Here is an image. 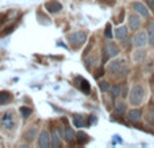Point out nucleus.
<instances>
[{
    "instance_id": "393cba45",
    "label": "nucleus",
    "mask_w": 154,
    "mask_h": 148,
    "mask_svg": "<svg viewBox=\"0 0 154 148\" xmlns=\"http://www.w3.org/2000/svg\"><path fill=\"white\" fill-rule=\"evenodd\" d=\"M99 87H100V90L103 93H107V92H109V89H111V85H109V82H107V81H100L99 82Z\"/></svg>"
},
{
    "instance_id": "f03ea898",
    "label": "nucleus",
    "mask_w": 154,
    "mask_h": 148,
    "mask_svg": "<svg viewBox=\"0 0 154 148\" xmlns=\"http://www.w3.org/2000/svg\"><path fill=\"white\" fill-rule=\"evenodd\" d=\"M108 73L111 75H115L116 78L122 79L128 74V66L126 59H114L108 65Z\"/></svg>"
},
{
    "instance_id": "4be33fe9",
    "label": "nucleus",
    "mask_w": 154,
    "mask_h": 148,
    "mask_svg": "<svg viewBox=\"0 0 154 148\" xmlns=\"http://www.w3.org/2000/svg\"><path fill=\"white\" fill-rule=\"evenodd\" d=\"M37 133H38L37 128H30V129L24 133V139H26L27 141H32L35 138H37Z\"/></svg>"
},
{
    "instance_id": "a211bd4d",
    "label": "nucleus",
    "mask_w": 154,
    "mask_h": 148,
    "mask_svg": "<svg viewBox=\"0 0 154 148\" xmlns=\"http://www.w3.org/2000/svg\"><path fill=\"white\" fill-rule=\"evenodd\" d=\"M75 139H76L75 131H73L70 127H66V128H65V140H66L68 143H72Z\"/></svg>"
},
{
    "instance_id": "0eeeda50",
    "label": "nucleus",
    "mask_w": 154,
    "mask_h": 148,
    "mask_svg": "<svg viewBox=\"0 0 154 148\" xmlns=\"http://www.w3.org/2000/svg\"><path fill=\"white\" fill-rule=\"evenodd\" d=\"M120 53L119 47H118L115 43L112 42H108L106 45V47H104V62L107 61V59L109 58H115V57H118Z\"/></svg>"
},
{
    "instance_id": "9d476101",
    "label": "nucleus",
    "mask_w": 154,
    "mask_h": 148,
    "mask_svg": "<svg viewBox=\"0 0 154 148\" xmlns=\"http://www.w3.org/2000/svg\"><path fill=\"white\" fill-rule=\"evenodd\" d=\"M133 59H134L135 64H143L145 59H146V50H145L143 47L135 50L134 54H133Z\"/></svg>"
},
{
    "instance_id": "9b49d317",
    "label": "nucleus",
    "mask_w": 154,
    "mask_h": 148,
    "mask_svg": "<svg viewBox=\"0 0 154 148\" xmlns=\"http://www.w3.org/2000/svg\"><path fill=\"white\" fill-rule=\"evenodd\" d=\"M2 124L5 129H14V127H15V120H14L12 114L5 113L4 117H3V120H2Z\"/></svg>"
},
{
    "instance_id": "7c9ffc66",
    "label": "nucleus",
    "mask_w": 154,
    "mask_h": 148,
    "mask_svg": "<svg viewBox=\"0 0 154 148\" xmlns=\"http://www.w3.org/2000/svg\"><path fill=\"white\" fill-rule=\"evenodd\" d=\"M99 1H101V3H106V4L112 5V4H115V1H116V0H99Z\"/></svg>"
},
{
    "instance_id": "412c9836",
    "label": "nucleus",
    "mask_w": 154,
    "mask_h": 148,
    "mask_svg": "<svg viewBox=\"0 0 154 148\" xmlns=\"http://www.w3.org/2000/svg\"><path fill=\"white\" fill-rule=\"evenodd\" d=\"M11 93L10 92H0V105H5V104H8L11 101Z\"/></svg>"
},
{
    "instance_id": "6ab92c4d",
    "label": "nucleus",
    "mask_w": 154,
    "mask_h": 148,
    "mask_svg": "<svg viewBox=\"0 0 154 148\" xmlns=\"http://www.w3.org/2000/svg\"><path fill=\"white\" fill-rule=\"evenodd\" d=\"M79 79H80V89H81V92H84L85 94H89V92H91V85H89V82L87 81V79H84V78H81V77H79Z\"/></svg>"
},
{
    "instance_id": "7ed1b4c3",
    "label": "nucleus",
    "mask_w": 154,
    "mask_h": 148,
    "mask_svg": "<svg viewBox=\"0 0 154 148\" xmlns=\"http://www.w3.org/2000/svg\"><path fill=\"white\" fill-rule=\"evenodd\" d=\"M68 40H69L70 46L73 49H79L80 46H82L85 42H87V32L84 31H77V32H73L68 37Z\"/></svg>"
},
{
    "instance_id": "bb28decb",
    "label": "nucleus",
    "mask_w": 154,
    "mask_h": 148,
    "mask_svg": "<svg viewBox=\"0 0 154 148\" xmlns=\"http://www.w3.org/2000/svg\"><path fill=\"white\" fill-rule=\"evenodd\" d=\"M104 34H106V38H108V39H112V32H111V24H107L106 26V31H104Z\"/></svg>"
},
{
    "instance_id": "2f4dec72",
    "label": "nucleus",
    "mask_w": 154,
    "mask_h": 148,
    "mask_svg": "<svg viewBox=\"0 0 154 148\" xmlns=\"http://www.w3.org/2000/svg\"><path fill=\"white\" fill-rule=\"evenodd\" d=\"M150 84L154 85V72H153V74H152V77H150Z\"/></svg>"
},
{
    "instance_id": "39448f33",
    "label": "nucleus",
    "mask_w": 154,
    "mask_h": 148,
    "mask_svg": "<svg viewBox=\"0 0 154 148\" xmlns=\"http://www.w3.org/2000/svg\"><path fill=\"white\" fill-rule=\"evenodd\" d=\"M143 119V109L138 108V106H134L133 109L127 111V120L133 124H138L142 121Z\"/></svg>"
},
{
    "instance_id": "f257e3e1",
    "label": "nucleus",
    "mask_w": 154,
    "mask_h": 148,
    "mask_svg": "<svg viewBox=\"0 0 154 148\" xmlns=\"http://www.w3.org/2000/svg\"><path fill=\"white\" fill-rule=\"evenodd\" d=\"M145 98H146V89L141 84H135L128 92V101L133 106L142 105Z\"/></svg>"
},
{
    "instance_id": "c85d7f7f",
    "label": "nucleus",
    "mask_w": 154,
    "mask_h": 148,
    "mask_svg": "<svg viewBox=\"0 0 154 148\" xmlns=\"http://www.w3.org/2000/svg\"><path fill=\"white\" fill-rule=\"evenodd\" d=\"M15 28V26H11V27H7V28H5V31H3V32H0V37H4V35H7L8 32H11L12 31V30Z\"/></svg>"
},
{
    "instance_id": "cd10ccee",
    "label": "nucleus",
    "mask_w": 154,
    "mask_h": 148,
    "mask_svg": "<svg viewBox=\"0 0 154 148\" xmlns=\"http://www.w3.org/2000/svg\"><path fill=\"white\" fill-rule=\"evenodd\" d=\"M146 5L149 7V10L154 13V0H146Z\"/></svg>"
},
{
    "instance_id": "20e7f679",
    "label": "nucleus",
    "mask_w": 154,
    "mask_h": 148,
    "mask_svg": "<svg viewBox=\"0 0 154 148\" xmlns=\"http://www.w3.org/2000/svg\"><path fill=\"white\" fill-rule=\"evenodd\" d=\"M133 46L137 49L141 47H146L149 45V38H147V32L146 31H138L133 38Z\"/></svg>"
},
{
    "instance_id": "aec40b11",
    "label": "nucleus",
    "mask_w": 154,
    "mask_h": 148,
    "mask_svg": "<svg viewBox=\"0 0 154 148\" xmlns=\"http://www.w3.org/2000/svg\"><path fill=\"white\" fill-rule=\"evenodd\" d=\"M51 146H53V148H58V147H61V140H60L58 133H57V131H56V129L51 131Z\"/></svg>"
},
{
    "instance_id": "1a4fd4ad",
    "label": "nucleus",
    "mask_w": 154,
    "mask_h": 148,
    "mask_svg": "<svg viewBox=\"0 0 154 148\" xmlns=\"http://www.w3.org/2000/svg\"><path fill=\"white\" fill-rule=\"evenodd\" d=\"M38 144L41 148H49L50 147V135L48 131H42L38 138Z\"/></svg>"
},
{
    "instance_id": "5701e85b",
    "label": "nucleus",
    "mask_w": 154,
    "mask_h": 148,
    "mask_svg": "<svg viewBox=\"0 0 154 148\" xmlns=\"http://www.w3.org/2000/svg\"><path fill=\"white\" fill-rule=\"evenodd\" d=\"M73 124H75V127H77V128L85 127V120H84V117L80 116V114H76V116L73 117Z\"/></svg>"
},
{
    "instance_id": "ddd939ff",
    "label": "nucleus",
    "mask_w": 154,
    "mask_h": 148,
    "mask_svg": "<svg viewBox=\"0 0 154 148\" xmlns=\"http://www.w3.org/2000/svg\"><path fill=\"white\" fill-rule=\"evenodd\" d=\"M146 32L149 38V46L154 47V20H149L146 24Z\"/></svg>"
},
{
    "instance_id": "6e6552de",
    "label": "nucleus",
    "mask_w": 154,
    "mask_h": 148,
    "mask_svg": "<svg viewBox=\"0 0 154 148\" xmlns=\"http://www.w3.org/2000/svg\"><path fill=\"white\" fill-rule=\"evenodd\" d=\"M142 26V20H141V15H137V13H131L128 16V28L131 31L137 32Z\"/></svg>"
},
{
    "instance_id": "2eb2a0df",
    "label": "nucleus",
    "mask_w": 154,
    "mask_h": 148,
    "mask_svg": "<svg viewBox=\"0 0 154 148\" xmlns=\"http://www.w3.org/2000/svg\"><path fill=\"white\" fill-rule=\"evenodd\" d=\"M115 38L119 40H123L126 38H128V28L126 26H120L115 30Z\"/></svg>"
},
{
    "instance_id": "c756f323",
    "label": "nucleus",
    "mask_w": 154,
    "mask_h": 148,
    "mask_svg": "<svg viewBox=\"0 0 154 148\" xmlns=\"http://www.w3.org/2000/svg\"><path fill=\"white\" fill-rule=\"evenodd\" d=\"M103 74H104V69H99L97 73H95V78H100Z\"/></svg>"
},
{
    "instance_id": "a878e982",
    "label": "nucleus",
    "mask_w": 154,
    "mask_h": 148,
    "mask_svg": "<svg viewBox=\"0 0 154 148\" xmlns=\"http://www.w3.org/2000/svg\"><path fill=\"white\" fill-rule=\"evenodd\" d=\"M20 113H22V116L26 119V117H29L30 114H31V109L26 108V106H22V108H20Z\"/></svg>"
},
{
    "instance_id": "dca6fc26",
    "label": "nucleus",
    "mask_w": 154,
    "mask_h": 148,
    "mask_svg": "<svg viewBox=\"0 0 154 148\" xmlns=\"http://www.w3.org/2000/svg\"><path fill=\"white\" fill-rule=\"evenodd\" d=\"M145 121L149 125L154 127V105H150L149 108H147L146 113H145Z\"/></svg>"
},
{
    "instance_id": "4468645a",
    "label": "nucleus",
    "mask_w": 154,
    "mask_h": 148,
    "mask_svg": "<svg viewBox=\"0 0 154 148\" xmlns=\"http://www.w3.org/2000/svg\"><path fill=\"white\" fill-rule=\"evenodd\" d=\"M114 113H115V116H118V117H122L127 113V106H126V104L123 102V101H119V102L115 104Z\"/></svg>"
},
{
    "instance_id": "f8f14e48",
    "label": "nucleus",
    "mask_w": 154,
    "mask_h": 148,
    "mask_svg": "<svg viewBox=\"0 0 154 148\" xmlns=\"http://www.w3.org/2000/svg\"><path fill=\"white\" fill-rule=\"evenodd\" d=\"M45 8L49 11V12L56 13V12H60V11H61L62 5H61V3L56 1V0H50V1H48L45 4Z\"/></svg>"
},
{
    "instance_id": "423d86ee",
    "label": "nucleus",
    "mask_w": 154,
    "mask_h": 148,
    "mask_svg": "<svg viewBox=\"0 0 154 148\" xmlns=\"http://www.w3.org/2000/svg\"><path fill=\"white\" fill-rule=\"evenodd\" d=\"M131 8L135 11L138 15H141L145 19H150V10L145 3L142 1H133L131 3Z\"/></svg>"
},
{
    "instance_id": "b1692460",
    "label": "nucleus",
    "mask_w": 154,
    "mask_h": 148,
    "mask_svg": "<svg viewBox=\"0 0 154 148\" xmlns=\"http://www.w3.org/2000/svg\"><path fill=\"white\" fill-rule=\"evenodd\" d=\"M76 139H77V143H79V144H85L88 140H89L88 135H87V133H84V132L76 133Z\"/></svg>"
},
{
    "instance_id": "f3484780",
    "label": "nucleus",
    "mask_w": 154,
    "mask_h": 148,
    "mask_svg": "<svg viewBox=\"0 0 154 148\" xmlns=\"http://www.w3.org/2000/svg\"><path fill=\"white\" fill-rule=\"evenodd\" d=\"M122 90H123V85H114V86H111V89H109L111 97L112 98L122 97Z\"/></svg>"
}]
</instances>
